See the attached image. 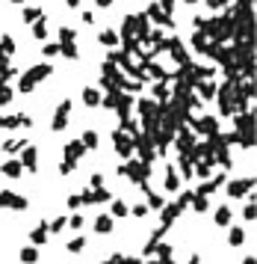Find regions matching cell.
<instances>
[{
    "label": "cell",
    "instance_id": "cell-4",
    "mask_svg": "<svg viewBox=\"0 0 257 264\" xmlns=\"http://www.w3.org/2000/svg\"><path fill=\"white\" fill-rule=\"evenodd\" d=\"M242 241H245V231H242V229H234V231H231V247H240Z\"/></svg>",
    "mask_w": 257,
    "mask_h": 264
},
{
    "label": "cell",
    "instance_id": "cell-2",
    "mask_svg": "<svg viewBox=\"0 0 257 264\" xmlns=\"http://www.w3.org/2000/svg\"><path fill=\"white\" fill-rule=\"evenodd\" d=\"M30 241H33V244H39V247H42V244H45V241H48V226H42V229H35L33 234H30Z\"/></svg>",
    "mask_w": 257,
    "mask_h": 264
},
{
    "label": "cell",
    "instance_id": "cell-13",
    "mask_svg": "<svg viewBox=\"0 0 257 264\" xmlns=\"http://www.w3.org/2000/svg\"><path fill=\"white\" fill-rule=\"evenodd\" d=\"M245 264H257V261H254V258H245Z\"/></svg>",
    "mask_w": 257,
    "mask_h": 264
},
{
    "label": "cell",
    "instance_id": "cell-9",
    "mask_svg": "<svg viewBox=\"0 0 257 264\" xmlns=\"http://www.w3.org/2000/svg\"><path fill=\"white\" fill-rule=\"evenodd\" d=\"M62 226H65V220H53V223H51V229H53V231H59Z\"/></svg>",
    "mask_w": 257,
    "mask_h": 264
},
{
    "label": "cell",
    "instance_id": "cell-7",
    "mask_svg": "<svg viewBox=\"0 0 257 264\" xmlns=\"http://www.w3.org/2000/svg\"><path fill=\"white\" fill-rule=\"evenodd\" d=\"M228 220H231V211H228V208H222V211L216 214V223H219V226H228Z\"/></svg>",
    "mask_w": 257,
    "mask_h": 264
},
{
    "label": "cell",
    "instance_id": "cell-8",
    "mask_svg": "<svg viewBox=\"0 0 257 264\" xmlns=\"http://www.w3.org/2000/svg\"><path fill=\"white\" fill-rule=\"evenodd\" d=\"M83 247H86V241H83V238H74V241L68 244V252H80Z\"/></svg>",
    "mask_w": 257,
    "mask_h": 264
},
{
    "label": "cell",
    "instance_id": "cell-11",
    "mask_svg": "<svg viewBox=\"0 0 257 264\" xmlns=\"http://www.w3.org/2000/svg\"><path fill=\"white\" fill-rule=\"evenodd\" d=\"M124 214H127V208H124V205L119 202V205H116V217H124Z\"/></svg>",
    "mask_w": 257,
    "mask_h": 264
},
{
    "label": "cell",
    "instance_id": "cell-3",
    "mask_svg": "<svg viewBox=\"0 0 257 264\" xmlns=\"http://www.w3.org/2000/svg\"><path fill=\"white\" fill-rule=\"evenodd\" d=\"M95 229H98V231H109V229H113V220H109V217H98V220H95Z\"/></svg>",
    "mask_w": 257,
    "mask_h": 264
},
{
    "label": "cell",
    "instance_id": "cell-14",
    "mask_svg": "<svg viewBox=\"0 0 257 264\" xmlns=\"http://www.w3.org/2000/svg\"><path fill=\"white\" fill-rule=\"evenodd\" d=\"M101 264H116V261H113V258H109V261H101Z\"/></svg>",
    "mask_w": 257,
    "mask_h": 264
},
{
    "label": "cell",
    "instance_id": "cell-1",
    "mask_svg": "<svg viewBox=\"0 0 257 264\" xmlns=\"http://www.w3.org/2000/svg\"><path fill=\"white\" fill-rule=\"evenodd\" d=\"M39 261V249L35 247H24L21 249V264H35Z\"/></svg>",
    "mask_w": 257,
    "mask_h": 264
},
{
    "label": "cell",
    "instance_id": "cell-15",
    "mask_svg": "<svg viewBox=\"0 0 257 264\" xmlns=\"http://www.w3.org/2000/svg\"><path fill=\"white\" fill-rule=\"evenodd\" d=\"M145 264H160V261H145Z\"/></svg>",
    "mask_w": 257,
    "mask_h": 264
},
{
    "label": "cell",
    "instance_id": "cell-10",
    "mask_svg": "<svg viewBox=\"0 0 257 264\" xmlns=\"http://www.w3.org/2000/svg\"><path fill=\"white\" fill-rule=\"evenodd\" d=\"M242 190H245V184H234V187H231V193H234V196H240Z\"/></svg>",
    "mask_w": 257,
    "mask_h": 264
},
{
    "label": "cell",
    "instance_id": "cell-5",
    "mask_svg": "<svg viewBox=\"0 0 257 264\" xmlns=\"http://www.w3.org/2000/svg\"><path fill=\"white\" fill-rule=\"evenodd\" d=\"M174 217H177V208H166V211H163V226H171Z\"/></svg>",
    "mask_w": 257,
    "mask_h": 264
},
{
    "label": "cell",
    "instance_id": "cell-6",
    "mask_svg": "<svg viewBox=\"0 0 257 264\" xmlns=\"http://www.w3.org/2000/svg\"><path fill=\"white\" fill-rule=\"evenodd\" d=\"M157 249H160V261L171 258V247H169V244H157Z\"/></svg>",
    "mask_w": 257,
    "mask_h": 264
},
{
    "label": "cell",
    "instance_id": "cell-12",
    "mask_svg": "<svg viewBox=\"0 0 257 264\" xmlns=\"http://www.w3.org/2000/svg\"><path fill=\"white\" fill-rule=\"evenodd\" d=\"M189 264H201V258H198V255H192V258H189Z\"/></svg>",
    "mask_w": 257,
    "mask_h": 264
}]
</instances>
